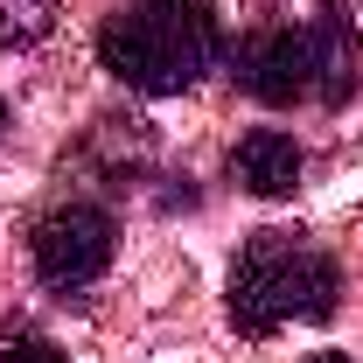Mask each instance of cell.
<instances>
[{
    "instance_id": "9c48e42d",
    "label": "cell",
    "mask_w": 363,
    "mask_h": 363,
    "mask_svg": "<svg viewBox=\"0 0 363 363\" xmlns=\"http://www.w3.org/2000/svg\"><path fill=\"white\" fill-rule=\"evenodd\" d=\"M0 126H7V105H0Z\"/></svg>"
},
{
    "instance_id": "ba28073f",
    "label": "cell",
    "mask_w": 363,
    "mask_h": 363,
    "mask_svg": "<svg viewBox=\"0 0 363 363\" xmlns=\"http://www.w3.org/2000/svg\"><path fill=\"white\" fill-rule=\"evenodd\" d=\"M315 363H350V357H335V350H321V357H315Z\"/></svg>"
},
{
    "instance_id": "52a82bcc",
    "label": "cell",
    "mask_w": 363,
    "mask_h": 363,
    "mask_svg": "<svg viewBox=\"0 0 363 363\" xmlns=\"http://www.w3.org/2000/svg\"><path fill=\"white\" fill-rule=\"evenodd\" d=\"M0 363H63V350H56L49 335H28V328H21V335L0 342Z\"/></svg>"
},
{
    "instance_id": "7a4b0ae2",
    "label": "cell",
    "mask_w": 363,
    "mask_h": 363,
    "mask_svg": "<svg viewBox=\"0 0 363 363\" xmlns=\"http://www.w3.org/2000/svg\"><path fill=\"white\" fill-rule=\"evenodd\" d=\"M98 63L140 98L196 91L224 63V14L217 0H126L98 28Z\"/></svg>"
},
{
    "instance_id": "6da1fadb",
    "label": "cell",
    "mask_w": 363,
    "mask_h": 363,
    "mask_svg": "<svg viewBox=\"0 0 363 363\" xmlns=\"http://www.w3.org/2000/svg\"><path fill=\"white\" fill-rule=\"evenodd\" d=\"M224 56L245 98L321 105V112H335L357 91V70H363V49L342 0H266L252 14V28L238 35V49H224Z\"/></svg>"
},
{
    "instance_id": "8992f818",
    "label": "cell",
    "mask_w": 363,
    "mask_h": 363,
    "mask_svg": "<svg viewBox=\"0 0 363 363\" xmlns=\"http://www.w3.org/2000/svg\"><path fill=\"white\" fill-rule=\"evenodd\" d=\"M56 28V0H0V49H28Z\"/></svg>"
},
{
    "instance_id": "5b68a950",
    "label": "cell",
    "mask_w": 363,
    "mask_h": 363,
    "mask_svg": "<svg viewBox=\"0 0 363 363\" xmlns=\"http://www.w3.org/2000/svg\"><path fill=\"white\" fill-rule=\"evenodd\" d=\"M301 168H308L301 140L279 133V126H252V133L230 147V182L245 196H294L301 189Z\"/></svg>"
},
{
    "instance_id": "277c9868",
    "label": "cell",
    "mask_w": 363,
    "mask_h": 363,
    "mask_svg": "<svg viewBox=\"0 0 363 363\" xmlns=\"http://www.w3.org/2000/svg\"><path fill=\"white\" fill-rule=\"evenodd\" d=\"M112 252H119V224H112V210H98V203H56L43 224H35V238H28L35 279H43L49 294L91 286L98 272L112 266Z\"/></svg>"
},
{
    "instance_id": "3957f363",
    "label": "cell",
    "mask_w": 363,
    "mask_h": 363,
    "mask_svg": "<svg viewBox=\"0 0 363 363\" xmlns=\"http://www.w3.org/2000/svg\"><path fill=\"white\" fill-rule=\"evenodd\" d=\"M335 294H342V272L308 230H252L230 259V321L252 342L294 321H328Z\"/></svg>"
}]
</instances>
